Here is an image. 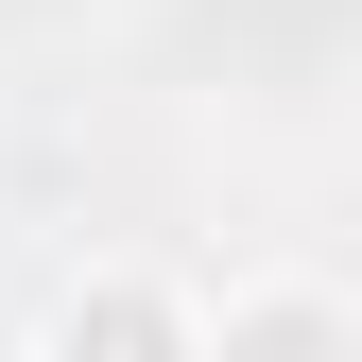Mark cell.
I'll return each mask as SVG.
<instances>
[{"label": "cell", "mask_w": 362, "mask_h": 362, "mask_svg": "<svg viewBox=\"0 0 362 362\" xmlns=\"http://www.w3.org/2000/svg\"><path fill=\"white\" fill-rule=\"evenodd\" d=\"M35 362H207V293L173 259H69L35 310Z\"/></svg>", "instance_id": "obj_1"}, {"label": "cell", "mask_w": 362, "mask_h": 362, "mask_svg": "<svg viewBox=\"0 0 362 362\" xmlns=\"http://www.w3.org/2000/svg\"><path fill=\"white\" fill-rule=\"evenodd\" d=\"M207 362H362V276H328V259H242L207 293Z\"/></svg>", "instance_id": "obj_2"}]
</instances>
